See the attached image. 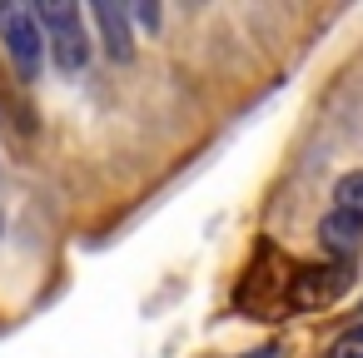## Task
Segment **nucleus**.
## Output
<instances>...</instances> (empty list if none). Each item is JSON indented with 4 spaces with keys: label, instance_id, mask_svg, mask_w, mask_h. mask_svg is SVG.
<instances>
[{
    "label": "nucleus",
    "instance_id": "obj_1",
    "mask_svg": "<svg viewBox=\"0 0 363 358\" xmlns=\"http://www.w3.org/2000/svg\"><path fill=\"white\" fill-rule=\"evenodd\" d=\"M0 40H6V55H11V65H16L21 80H35L40 75L45 26L35 16V6H26V0H6V6H0Z\"/></svg>",
    "mask_w": 363,
    "mask_h": 358
},
{
    "label": "nucleus",
    "instance_id": "obj_2",
    "mask_svg": "<svg viewBox=\"0 0 363 358\" xmlns=\"http://www.w3.org/2000/svg\"><path fill=\"white\" fill-rule=\"evenodd\" d=\"M35 16H40V26H45V40H50V50H55V65H60L65 75L85 70V60H90V40H85L80 11L70 6V0H40Z\"/></svg>",
    "mask_w": 363,
    "mask_h": 358
},
{
    "label": "nucleus",
    "instance_id": "obj_3",
    "mask_svg": "<svg viewBox=\"0 0 363 358\" xmlns=\"http://www.w3.org/2000/svg\"><path fill=\"white\" fill-rule=\"evenodd\" d=\"M318 239H323V249H328V254L353 259V254L363 249V219H358V214H348V209H328V214L318 219Z\"/></svg>",
    "mask_w": 363,
    "mask_h": 358
},
{
    "label": "nucleus",
    "instance_id": "obj_4",
    "mask_svg": "<svg viewBox=\"0 0 363 358\" xmlns=\"http://www.w3.org/2000/svg\"><path fill=\"white\" fill-rule=\"evenodd\" d=\"M95 26H100V40L110 50V60H135V35H130V16L125 6H110V0H100L95 6Z\"/></svg>",
    "mask_w": 363,
    "mask_h": 358
},
{
    "label": "nucleus",
    "instance_id": "obj_5",
    "mask_svg": "<svg viewBox=\"0 0 363 358\" xmlns=\"http://www.w3.org/2000/svg\"><path fill=\"white\" fill-rule=\"evenodd\" d=\"M348 289V279H343V269H323V274H303L298 284H294V308H323L328 298H338Z\"/></svg>",
    "mask_w": 363,
    "mask_h": 358
},
{
    "label": "nucleus",
    "instance_id": "obj_6",
    "mask_svg": "<svg viewBox=\"0 0 363 358\" xmlns=\"http://www.w3.org/2000/svg\"><path fill=\"white\" fill-rule=\"evenodd\" d=\"M333 209H348V214H358L363 219V169H353V174H343L338 184H333Z\"/></svg>",
    "mask_w": 363,
    "mask_h": 358
},
{
    "label": "nucleus",
    "instance_id": "obj_7",
    "mask_svg": "<svg viewBox=\"0 0 363 358\" xmlns=\"http://www.w3.org/2000/svg\"><path fill=\"white\" fill-rule=\"evenodd\" d=\"M328 358H363V323H353L338 343H333V353Z\"/></svg>",
    "mask_w": 363,
    "mask_h": 358
},
{
    "label": "nucleus",
    "instance_id": "obj_8",
    "mask_svg": "<svg viewBox=\"0 0 363 358\" xmlns=\"http://www.w3.org/2000/svg\"><path fill=\"white\" fill-rule=\"evenodd\" d=\"M135 16H140V26H150V30H155V26H160V6H140V11H135Z\"/></svg>",
    "mask_w": 363,
    "mask_h": 358
},
{
    "label": "nucleus",
    "instance_id": "obj_9",
    "mask_svg": "<svg viewBox=\"0 0 363 358\" xmlns=\"http://www.w3.org/2000/svg\"><path fill=\"white\" fill-rule=\"evenodd\" d=\"M249 358H284V348H279V343H269V348H254Z\"/></svg>",
    "mask_w": 363,
    "mask_h": 358
},
{
    "label": "nucleus",
    "instance_id": "obj_10",
    "mask_svg": "<svg viewBox=\"0 0 363 358\" xmlns=\"http://www.w3.org/2000/svg\"><path fill=\"white\" fill-rule=\"evenodd\" d=\"M358 323H363V308H358Z\"/></svg>",
    "mask_w": 363,
    "mask_h": 358
}]
</instances>
